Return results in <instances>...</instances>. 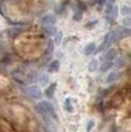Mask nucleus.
<instances>
[{"instance_id":"412c9836","label":"nucleus","mask_w":131,"mask_h":132,"mask_svg":"<svg viewBox=\"0 0 131 132\" xmlns=\"http://www.w3.org/2000/svg\"><path fill=\"white\" fill-rule=\"evenodd\" d=\"M130 18H129V17H126V18H124L123 20V22H121V23H123V27H125V28H129V27H130Z\"/></svg>"},{"instance_id":"f8f14e48","label":"nucleus","mask_w":131,"mask_h":132,"mask_svg":"<svg viewBox=\"0 0 131 132\" xmlns=\"http://www.w3.org/2000/svg\"><path fill=\"white\" fill-rule=\"evenodd\" d=\"M117 79H118V73L112 72V73H109V74H108L106 82H107V84H113V82H114Z\"/></svg>"},{"instance_id":"f257e3e1","label":"nucleus","mask_w":131,"mask_h":132,"mask_svg":"<svg viewBox=\"0 0 131 132\" xmlns=\"http://www.w3.org/2000/svg\"><path fill=\"white\" fill-rule=\"evenodd\" d=\"M36 109H38V112L41 114V115L45 118V119H57V115H56L55 113V108H53V105H52L50 102L48 101H43V102H39L38 105H36Z\"/></svg>"},{"instance_id":"5701e85b","label":"nucleus","mask_w":131,"mask_h":132,"mask_svg":"<svg viewBox=\"0 0 131 132\" xmlns=\"http://www.w3.org/2000/svg\"><path fill=\"white\" fill-rule=\"evenodd\" d=\"M97 23H98V21H97V20H94V21H91L90 23H87L85 27H86V28H89V29H91L92 27H94V26H96Z\"/></svg>"},{"instance_id":"b1692460","label":"nucleus","mask_w":131,"mask_h":132,"mask_svg":"<svg viewBox=\"0 0 131 132\" xmlns=\"http://www.w3.org/2000/svg\"><path fill=\"white\" fill-rule=\"evenodd\" d=\"M106 3H107V0H99V6H103V5H106Z\"/></svg>"},{"instance_id":"4be33fe9","label":"nucleus","mask_w":131,"mask_h":132,"mask_svg":"<svg viewBox=\"0 0 131 132\" xmlns=\"http://www.w3.org/2000/svg\"><path fill=\"white\" fill-rule=\"evenodd\" d=\"M95 126V121L94 120H90L89 122H87V126H86V131L87 132H90L92 130V127Z\"/></svg>"},{"instance_id":"6ab92c4d","label":"nucleus","mask_w":131,"mask_h":132,"mask_svg":"<svg viewBox=\"0 0 131 132\" xmlns=\"http://www.w3.org/2000/svg\"><path fill=\"white\" fill-rule=\"evenodd\" d=\"M112 7H113V5L112 4H109V3H106V7H104V13L107 15V16H109V13H111V11H112Z\"/></svg>"},{"instance_id":"6e6552de","label":"nucleus","mask_w":131,"mask_h":132,"mask_svg":"<svg viewBox=\"0 0 131 132\" xmlns=\"http://www.w3.org/2000/svg\"><path fill=\"white\" fill-rule=\"evenodd\" d=\"M63 108L66 112L68 113H73L74 112V108H73V105H72V98H66V101H64V104H63Z\"/></svg>"},{"instance_id":"7ed1b4c3","label":"nucleus","mask_w":131,"mask_h":132,"mask_svg":"<svg viewBox=\"0 0 131 132\" xmlns=\"http://www.w3.org/2000/svg\"><path fill=\"white\" fill-rule=\"evenodd\" d=\"M56 23V17L53 15H46L43 17L41 20V24L43 27H48V26H55Z\"/></svg>"},{"instance_id":"20e7f679","label":"nucleus","mask_w":131,"mask_h":132,"mask_svg":"<svg viewBox=\"0 0 131 132\" xmlns=\"http://www.w3.org/2000/svg\"><path fill=\"white\" fill-rule=\"evenodd\" d=\"M56 87H57V84H56V82H53V84H51V85H49L48 88H46V90H45V92H44V95L48 97V98H52V97H53V95H55Z\"/></svg>"},{"instance_id":"ddd939ff","label":"nucleus","mask_w":131,"mask_h":132,"mask_svg":"<svg viewBox=\"0 0 131 132\" xmlns=\"http://www.w3.org/2000/svg\"><path fill=\"white\" fill-rule=\"evenodd\" d=\"M98 68V61L97 60H92L90 63H89V72H96V69Z\"/></svg>"},{"instance_id":"0eeeda50","label":"nucleus","mask_w":131,"mask_h":132,"mask_svg":"<svg viewBox=\"0 0 131 132\" xmlns=\"http://www.w3.org/2000/svg\"><path fill=\"white\" fill-rule=\"evenodd\" d=\"M115 57H117V50H115V48H111V50H108V52L106 53L104 58H106V61H108V62H112V60H115Z\"/></svg>"},{"instance_id":"aec40b11","label":"nucleus","mask_w":131,"mask_h":132,"mask_svg":"<svg viewBox=\"0 0 131 132\" xmlns=\"http://www.w3.org/2000/svg\"><path fill=\"white\" fill-rule=\"evenodd\" d=\"M76 5H78V7H79L78 10H80L81 12H83L84 10H86V5L84 4L83 1H80V0H79V1H76Z\"/></svg>"},{"instance_id":"393cba45","label":"nucleus","mask_w":131,"mask_h":132,"mask_svg":"<svg viewBox=\"0 0 131 132\" xmlns=\"http://www.w3.org/2000/svg\"><path fill=\"white\" fill-rule=\"evenodd\" d=\"M52 51V41H49V52Z\"/></svg>"},{"instance_id":"f3484780","label":"nucleus","mask_w":131,"mask_h":132,"mask_svg":"<svg viewBox=\"0 0 131 132\" xmlns=\"http://www.w3.org/2000/svg\"><path fill=\"white\" fill-rule=\"evenodd\" d=\"M81 18H83V12L76 9L75 13L73 15V20H74V21H78V22H79V21H81Z\"/></svg>"},{"instance_id":"423d86ee","label":"nucleus","mask_w":131,"mask_h":132,"mask_svg":"<svg viewBox=\"0 0 131 132\" xmlns=\"http://www.w3.org/2000/svg\"><path fill=\"white\" fill-rule=\"evenodd\" d=\"M118 15H119V6L117 4H114L113 5V7H112V11H111V13H109V20H112V21H115L117 20V17H118Z\"/></svg>"},{"instance_id":"4468645a","label":"nucleus","mask_w":131,"mask_h":132,"mask_svg":"<svg viewBox=\"0 0 131 132\" xmlns=\"http://www.w3.org/2000/svg\"><path fill=\"white\" fill-rule=\"evenodd\" d=\"M39 81H40V85H43V86H46L49 82V76L48 74H41L39 76Z\"/></svg>"},{"instance_id":"dca6fc26","label":"nucleus","mask_w":131,"mask_h":132,"mask_svg":"<svg viewBox=\"0 0 131 132\" xmlns=\"http://www.w3.org/2000/svg\"><path fill=\"white\" fill-rule=\"evenodd\" d=\"M112 67H113V63H112V62H108V61H107V62H104V63L101 65V68H99V69H101V72H107L108 69L112 68Z\"/></svg>"},{"instance_id":"f03ea898","label":"nucleus","mask_w":131,"mask_h":132,"mask_svg":"<svg viewBox=\"0 0 131 132\" xmlns=\"http://www.w3.org/2000/svg\"><path fill=\"white\" fill-rule=\"evenodd\" d=\"M27 93H28V96H30L33 100H40L43 97V92L40 91V88L38 86H35V85L29 86L27 88Z\"/></svg>"},{"instance_id":"39448f33","label":"nucleus","mask_w":131,"mask_h":132,"mask_svg":"<svg viewBox=\"0 0 131 132\" xmlns=\"http://www.w3.org/2000/svg\"><path fill=\"white\" fill-rule=\"evenodd\" d=\"M115 32L118 33V35H119L120 39H121V38H124V36L130 35V29H129V28H125V27H123V26H121V27H118Z\"/></svg>"},{"instance_id":"9b49d317","label":"nucleus","mask_w":131,"mask_h":132,"mask_svg":"<svg viewBox=\"0 0 131 132\" xmlns=\"http://www.w3.org/2000/svg\"><path fill=\"white\" fill-rule=\"evenodd\" d=\"M96 50V46L94 43H90L89 45H86V47H85V51H84V53L86 55V56H90V55H92L94 53V51Z\"/></svg>"},{"instance_id":"a211bd4d","label":"nucleus","mask_w":131,"mask_h":132,"mask_svg":"<svg viewBox=\"0 0 131 132\" xmlns=\"http://www.w3.org/2000/svg\"><path fill=\"white\" fill-rule=\"evenodd\" d=\"M61 41H62V32H57L55 34V44L60 45Z\"/></svg>"},{"instance_id":"9d476101","label":"nucleus","mask_w":131,"mask_h":132,"mask_svg":"<svg viewBox=\"0 0 131 132\" xmlns=\"http://www.w3.org/2000/svg\"><path fill=\"white\" fill-rule=\"evenodd\" d=\"M43 29H44V32L46 33L48 35H55L56 33L58 32L55 26H48V27H43Z\"/></svg>"},{"instance_id":"2eb2a0df","label":"nucleus","mask_w":131,"mask_h":132,"mask_svg":"<svg viewBox=\"0 0 131 132\" xmlns=\"http://www.w3.org/2000/svg\"><path fill=\"white\" fill-rule=\"evenodd\" d=\"M120 12H121V15H124V16H130V13H131L130 6H127V5H124L123 7L120 9Z\"/></svg>"},{"instance_id":"1a4fd4ad","label":"nucleus","mask_w":131,"mask_h":132,"mask_svg":"<svg viewBox=\"0 0 131 132\" xmlns=\"http://www.w3.org/2000/svg\"><path fill=\"white\" fill-rule=\"evenodd\" d=\"M60 61L58 60H56V61H53V62H51V64L49 65V72L50 73H55V72H57L58 69H60Z\"/></svg>"}]
</instances>
